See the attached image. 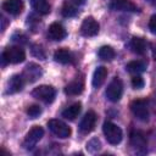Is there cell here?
I'll list each match as a JSON object with an SVG mask.
<instances>
[{
  "instance_id": "cell-19",
  "label": "cell",
  "mask_w": 156,
  "mask_h": 156,
  "mask_svg": "<svg viewBox=\"0 0 156 156\" xmlns=\"http://www.w3.org/2000/svg\"><path fill=\"white\" fill-rule=\"evenodd\" d=\"M130 49L133 52L138 54V55H143L146 50V41L143 39V38H139V37H134L132 40H130V44H129Z\"/></svg>"
},
{
  "instance_id": "cell-3",
  "label": "cell",
  "mask_w": 156,
  "mask_h": 156,
  "mask_svg": "<svg viewBox=\"0 0 156 156\" xmlns=\"http://www.w3.org/2000/svg\"><path fill=\"white\" fill-rule=\"evenodd\" d=\"M122 94H123V84L121 79L113 78L106 88V98L112 102H117L122 98Z\"/></svg>"
},
{
  "instance_id": "cell-18",
  "label": "cell",
  "mask_w": 156,
  "mask_h": 156,
  "mask_svg": "<svg viewBox=\"0 0 156 156\" xmlns=\"http://www.w3.org/2000/svg\"><path fill=\"white\" fill-rule=\"evenodd\" d=\"M80 110H82L80 102H74L62 111V117L68 119V121H73L78 117V115L80 113Z\"/></svg>"
},
{
  "instance_id": "cell-4",
  "label": "cell",
  "mask_w": 156,
  "mask_h": 156,
  "mask_svg": "<svg viewBox=\"0 0 156 156\" xmlns=\"http://www.w3.org/2000/svg\"><path fill=\"white\" fill-rule=\"evenodd\" d=\"M130 110L138 119L144 122L149 119V107H147V101L145 99L134 100L130 104Z\"/></svg>"
},
{
  "instance_id": "cell-14",
  "label": "cell",
  "mask_w": 156,
  "mask_h": 156,
  "mask_svg": "<svg viewBox=\"0 0 156 156\" xmlns=\"http://www.w3.org/2000/svg\"><path fill=\"white\" fill-rule=\"evenodd\" d=\"M43 71H41V67L35 65V63H29L27 65V67L24 68V73L23 76L29 80V82H34L37 80L40 76H41Z\"/></svg>"
},
{
  "instance_id": "cell-17",
  "label": "cell",
  "mask_w": 156,
  "mask_h": 156,
  "mask_svg": "<svg viewBox=\"0 0 156 156\" xmlns=\"http://www.w3.org/2000/svg\"><path fill=\"white\" fill-rule=\"evenodd\" d=\"M23 77L22 76H18V74H15L10 78V80L7 82V93L10 94H13V93H17L20 90H22L23 88Z\"/></svg>"
},
{
  "instance_id": "cell-7",
  "label": "cell",
  "mask_w": 156,
  "mask_h": 156,
  "mask_svg": "<svg viewBox=\"0 0 156 156\" xmlns=\"http://www.w3.org/2000/svg\"><path fill=\"white\" fill-rule=\"evenodd\" d=\"M2 55L6 57V60L10 63H20L23 62L26 58L24 50L20 46H10L2 52Z\"/></svg>"
},
{
  "instance_id": "cell-12",
  "label": "cell",
  "mask_w": 156,
  "mask_h": 156,
  "mask_svg": "<svg viewBox=\"0 0 156 156\" xmlns=\"http://www.w3.org/2000/svg\"><path fill=\"white\" fill-rule=\"evenodd\" d=\"M23 7H24V4L22 0H6L2 4V9L7 13L13 15V16L20 15L23 11Z\"/></svg>"
},
{
  "instance_id": "cell-16",
  "label": "cell",
  "mask_w": 156,
  "mask_h": 156,
  "mask_svg": "<svg viewBox=\"0 0 156 156\" xmlns=\"http://www.w3.org/2000/svg\"><path fill=\"white\" fill-rule=\"evenodd\" d=\"M106 77H107V68L104 67V66L98 67V68L94 71L93 79H91L93 87H94V88H99V87H101L102 83L105 82Z\"/></svg>"
},
{
  "instance_id": "cell-2",
  "label": "cell",
  "mask_w": 156,
  "mask_h": 156,
  "mask_svg": "<svg viewBox=\"0 0 156 156\" xmlns=\"http://www.w3.org/2000/svg\"><path fill=\"white\" fill-rule=\"evenodd\" d=\"M55 94H56V91L51 85H39V87L34 88V90L32 91V95L35 99H38L45 104L52 102L55 99Z\"/></svg>"
},
{
  "instance_id": "cell-6",
  "label": "cell",
  "mask_w": 156,
  "mask_h": 156,
  "mask_svg": "<svg viewBox=\"0 0 156 156\" xmlns=\"http://www.w3.org/2000/svg\"><path fill=\"white\" fill-rule=\"evenodd\" d=\"M44 135V130L40 126H34L26 135L24 138V141H23V146L27 149V150H30L35 146V144L43 138Z\"/></svg>"
},
{
  "instance_id": "cell-13",
  "label": "cell",
  "mask_w": 156,
  "mask_h": 156,
  "mask_svg": "<svg viewBox=\"0 0 156 156\" xmlns=\"http://www.w3.org/2000/svg\"><path fill=\"white\" fill-rule=\"evenodd\" d=\"M130 145L136 150H145L146 145H147L145 135L139 130L132 132L130 133Z\"/></svg>"
},
{
  "instance_id": "cell-1",
  "label": "cell",
  "mask_w": 156,
  "mask_h": 156,
  "mask_svg": "<svg viewBox=\"0 0 156 156\" xmlns=\"http://www.w3.org/2000/svg\"><path fill=\"white\" fill-rule=\"evenodd\" d=\"M102 132H104V135L106 138V140L112 144V145H117L121 143L122 140V130L118 126H116L115 123L112 122H105L104 126H102Z\"/></svg>"
},
{
  "instance_id": "cell-9",
  "label": "cell",
  "mask_w": 156,
  "mask_h": 156,
  "mask_svg": "<svg viewBox=\"0 0 156 156\" xmlns=\"http://www.w3.org/2000/svg\"><path fill=\"white\" fill-rule=\"evenodd\" d=\"M80 33L84 37H94L99 33V23L93 17H87L82 22Z\"/></svg>"
},
{
  "instance_id": "cell-21",
  "label": "cell",
  "mask_w": 156,
  "mask_h": 156,
  "mask_svg": "<svg viewBox=\"0 0 156 156\" xmlns=\"http://www.w3.org/2000/svg\"><path fill=\"white\" fill-rule=\"evenodd\" d=\"M127 71L130 72V73H134V74H139V73H143L145 69H146V63L140 61V60H135V61H130L127 63L126 66Z\"/></svg>"
},
{
  "instance_id": "cell-25",
  "label": "cell",
  "mask_w": 156,
  "mask_h": 156,
  "mask_svg": "<svg viewBox=\"0 0 156 156\" xmlns=\"http://www.w3.org/2000/svg\"><path fill=\"white\" fill-rule=\"evenodd\" d=\"M30 51H32V55H33L34 57L40 58V60H44V58H45V51H44V49H43L40 45L33 44Z\"/></svg>"
},
{
  "instance_id": "cell-20",
  "label": "cell",
  "mask_w": 156,
  "mask_h": 156,
  "mask_svg": "<svg viewBox=\"0 0 156 156\" xmlns=\"http://www.w3.org/2000/svg\"><path fill=\"white\" fill-rule=\"evenodd\" d=\"M83 89H84L83 82L79 80V79H76V80L68 83L65 87V93L67 95H78V94H80L83 91Z\"/></svg>"
},
{
  "instance_id": "cell-30",
  "label": "cell",
  "mask_w": 156,
  "mask_h": 156,
  "mask_svg": "<svg viewBox=\"0 0 156 156\" xmlns=\"http://www.w3.org/2000/svg\"><path fill=\"white\" fill-rule=\"evenodd\" d=\"M84 1H85V0H69V2H71V4H73V5H76V6L83 5V4H84Z\"/></svg>"
},
{
  "instance_id": "cell-27",
  "label": "cell",
  "mask_w": 156,
  "mask_h": 156,
  "mask_svg": "<svg viewBox=\"0 0 156 156\" xmlns=\"http://www.w3.org/2000/svg\"><path fill=\"white\" fill-rule=\"evenodd\" d=\"M27 113L30 118H37L41 113V108H40L39 105H30L27 108Z\"/></svg>"
},
{
  "instance_id": "cell-29",
  "label": "cell",
  "mask_w": 156,
  "mask_h": 156,
  "mask_svg": "<svg viewBox=\"0 0 156 156\" xmlns=\"http://www.w3.org/2000/svg\"><path fill=\"white\" fill-rule=\"evenodd\" d=\"M149 29L152 34H156V15L151 16V18L149 21Z\"/></svg>"
},
{
  "instance_id": "cell-26",
  "label": "cell",
  "mask_w": 156,
  "mask_h": 156,
  "mask_svg": "<svg viewBox=\"0 0 156 156\" xmlns=\"http://www.w3.org/2000/svg\"><path fill=\"white\" fill-rule=\"evenodd\" d=\"M100 147H101V143L98 138H94L87 143V150L89 152H96L98 150H100Z\"/></svg>"
},
{
  "instance_id": "cell-15",
  "label": "cell",
  "mask_w": 156,
  "mask_h": 156,
  "mask_svg": "<svg viewBox=\"0 0 156 156\" xmlns=\"http://www.w3.org/2000/svg\"><path fill=\"white\" fill-rule=\"evenodd\" d=\"M54 60L58 63L67 65L73 62V54L67 49H58L54 54Z\"/></svg>"
},
{
  "instance_id": "cell-11",
  "label": "cell",
  "mask_w": 156,
  "mask_h": 156,
  "mask_svg": "<svg viewBox=\"0 0 156 156\" xmlns=\"http://www.w3.org/2000/svg\"><path fill=\"white\" fill-rule=\"evenodd\" d=\"M48 37L54 41H60L66 37V29L61 23H57V22L51 23L48 29Z\"/></svg>"
},
{
  "instance_id": "cell-31",
  "label": "cell",
  "mask_w": 156,
  "mask_h": 156,
  "mask_svg": "<svg viewBox=\"0 0 156 156\" xmlns=\"http://www.w3.org/2000/svg\"><path fill=\"white\" fill-rule=\"evenodd\" d=\"M152 57L156 60V43L152 44Z\"/></svg>"
},
{
  "instance_id": "cell-28",
  "label": "cell",
  "mask_w": 156,
  "mask_h": 156,
  "mask_svg": "<svg viewBox=\"0 0 156 156\" xmlns=\"http://www.w3.org/2000/svg\"><path fill=\"white\" fill-rule=\"evenodd\" d=\"M132 85L134 89H141L144 87V79L140 77V76H134L132 78Z\"/></svg>"
},
{
  "instance_id": "cell-22",
  "label": "cell",
  "mask_w": 156,
  "mask_h": 156,
  "mask_svg": "<svg viewBox=\"0 0 156 156\" xmlns=\"http://www.w3.org/2000/svg\"><path fill=\"white\" fill-rule=\"evenodd\" d=\"M32 7L40 15H48L50 12V4L48 0H32Z\"/></svg>"
},
{
  "instance_id": "cell-23",
  "label": "cell",
  "mask_w": 156,
  "mask_h": 156,
  "mask_svg": "<svg viewBox=\"0 0 156 156\" xmlns=\"http://www.w3.org/2000/svg\"><path fill=\"white\" fill-rule=\"evenodd\" d=\"M99 57L101 60H105V61H111L113 57H115V50L108 46V45H105V46H101L99 49Z\"/></svg>"
},
{
  "instance_id": "cell-8",
  "label": "cell",
  "mask_w": 156,
  "mask_h": 156,
  "mask_svg": "<svg viewBox=\"0 0 156 156\" xmlns=\"http://www.w3.org/2000/svg\"><path fill=\"white\" fill-rule=\"evenodd\" d=\"M96 118H98V116H96V113H95L94 111H91V110L88 111V112L84 115L83 119L80 121V124H79V129H80V132L84 133V134L90 133V132L95 128Z\"/></svg>"
},
{
  "instance_id": "cell-5",
  "label": "cell",
  "mask_w": 156,
  "mask_h": 156,
  "mask_svg": "<svg viewBox=\"0 0 156 156\" xmlns=\"http://www.w3.org/2000/svg\"><path fill=\"white\" fill-rule=\"evenodd\" d=\"M48 127H49V129H50L56 136L62 138V139L68 138V136L71 135V133H72L71 128H69L66 123H63L62 121H60V119H55V118H54V119H49Z\"/></svg>"
},
{
  "instance_id": "cell-24",
  "label": "cell",
  "mask_w": 156,
  "mask_h": 156,
  "mask_svg": "<svg viewBox=\"0 0 156 156\" xmlns=\"http://www.w3.org/2000/svg\"><path fill=\"white\" fill-rule=\"evenodd\" d=\"M77 13V6L71 4V2H66L62 6V15L65 17H72Z\"/></svg>"
},
{
  "instance_id": "cell-32",
  "label": "cell",
  "mask_w": 156,
  "mask_h": 156,
  "mask_svg": "<svg viewBox=\"0 0 156 156\" xmlns=\"http://www.w3.org/2000/svg\"><path fill=\"white\" fill-rule=\"evenodd\" d=\"M147 1H149L151 5H156V0H147Z\"/></svg>"
},
{
  "instance_id": "cell-10",
  "label": "cell",
  "mask_w": 156,
  "mask_h": 156,
  "mask_svg": "<svg viewBox=\"0 0 156 156\" xmlns=\"http://www.w3.org/2000/svg\"><path fill=\"white\" fill-rule=\"evenodd\" d=\"M110 9L115 11H127V12H135L138 7L130 0H111Z\"/></svg>"
}]
</instances>
